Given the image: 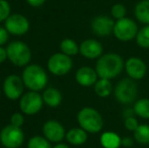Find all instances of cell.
<instances>
[{"label": "cell", "instance_id": "35", "mask_svg": "<svg viewBox=\"0 0 149 148\" xmlns=\"http://www.w3.org/2000/svg\"><path fill=\"white\" fill-rule=\"evenodd\" d=\"M134 109H126V110H124V112H123V116H124V118H127V117H132V116H134Z\"/></svg>", "mask_w": 149, "mask_h": 148}, {"label": "cell", "instance_id": "4", "mask_svg": "<svg viewBox=\"0 0 149 148\" xmlns=\"http://www.w3.org/2000/svg\"><path fill=\"white\" fill-rule=\"evenodd\" d=\"M7 58L14 66L26 67L30 64L31 51L28 45L22 41H13L6 47Z\"/></svg>", "mask_w": 149, "mask_h": 148}, {"label": "cell", "instance_id": "30", "mask_svg": "<svg viewBox=\"0 0 149 148\" xmlns=\"http://www.w3.org/2000/svg\"><path fill=\"white\" fill-rule=\"evenodd\" d=\"M24 123V117L22 113H13L11 115V117H10V124L13 125V126L22 128Z\"/></svg>", "mask_w": 149, "mask_h": 148}, {"label": "cell", "instance_id": "22", "mask_svg": "<svg viewBox=\"0 0 149 148\" xmlns=\"http://www.w3.org/2000/svg\"><path fill=\"white\" fill-rule=\"evenodd\" d=\"M60 50L63 54L72 57L79 53V46L72 39H64L60 43Z\"/></svg>", "mask_w": 149, "mask_h": 148}, {"label": "cell", "instance_id": "34", "mask_svg": "<svg viewBox=\"0 0 149 148\" xmlns=\"http://www.w3.org/2000/svg\"><path fill=\"white\" fill-rule=\"evenodd\" d=\"M6 59H8L6 49L2 47V46H0V64H2L3 62H5Z\"/></svg>", "mask_w": 149, "mask_h": 148}, {"label": "cell", "instance_id": "3", "mask_svg": "<svg viewBox=\"0 0 149 148\" xmlns=\"http://www.w3.org/2000/svg\"><path fill=\"white\" fill-rule=\"evenodd\" d=\"M77 122L80 128L90 134L100 133L104 127V120L102 115L95 109L90 107H85L78 112Z\"/></svg>", "mask_w": 149, "mask_h": 148}, {"label": "cell", "instance_id": "8", "mask_svg": "<svg viewBox=\"0 0 149 148\" xmlns=\"http://www.w3.org/2000/svg\"><path fill=\"white\" fill-rule=\"evenodd\" d=\"M138 26L133 19L129 17H124L116 20L114 28V36L121 42H130L136 39L138 34Z\"/></svg>", "mask_w": 149, "mask_h": 148}, {"label": "cell", "instance_id": "37", "mask_svg": "<svg viewBox=\"0 0 149 148\" xmlns=\"http://www.w3.org/2000/svg\"><path fill=\"white\" fill-rule=\"evenodd\" d=\"M0 97H1V89H0Z\"/></svg>", "mask_w": 149, "mask_h": 148}, {"label": "cell", "instance_id": "24", "mask_svg": "<svg viewBox=\"0 0 149 148\" xmlns=\"http://www.w3.org/2000/svg\"><path fill=\"white\" fill-rule=\"evenodd\" d=\"M133 138L140 144H149V125L140 124L133 132Z\"/></svg>", "mask_w": 149, "mask_h": 148}, {"label": "cell", "instance_id": "20", "mask_svg": "<svg viewBox=\"0 0 149 148\" xmlns=\"http://www.w3.org/2000/svg\"><path fill=\"white\" fill-rule=\"evenodd\" d=\"M134 14L138 22L147 26L149 24V0H141L135 6Z\"/></svg>", "mask_w": 149, "mask_h": 148}, {"label": "cell", "instance_id": "21", "mask_svg": "<svg viewBox=\"0 0 149 148\" xmlns=\"http://www.w3.org/2000/svg\"><path fill=\"white\" fill-rule=\"evenodd\" d=\"M93 86H94V92H95V94L100 97H102V99L108 97L113 92V90H114L110 79L100 78Z\"/></svg>", "mask_w": 149, "mask_h": 148}, {"label": "cell", "instance_id": "27", "mask_svg": "<svg viewBox=\"0 0 149 148\" xmlns=\"http://www.w3.org/2000/svg\"><path fill=\"white\" fill-rule=\"evenodd\" d=\"M126 13H127V9L126 7L121 3L114 4L111 8V14L112 17L116 20L122 19V18L126 17Z\"/></svg>", "mask_w": 149, "mask_h": 148}, {"label": "cell", "instance_id": "25", "mask_svg": "<svg viewBox=\"0 0 149 148\" xmlns=\"http://www.w3.org/2000/svg\"><path fill=\"white\" fill-rule=\"evenodd\" d=\"M136 43L140 48L149 49V24L144 26L138 31L136 36Z\"/></svg>", "mask_w": 149, "mask_h": 148}, {"label": "cell", "instance_id": "1", "mask_svg": "<svg viewBox=\"0 0 149 148\" xmlns=\"http://www.w3.org/2000/svg\"><path fill=\"white\" fill-rule=\"evenodd\" d=\"M125 68L124 60L119 54L108 53L102 55L95 64V71L100 78L113 79L121 74Z\"/></svg>", "mask_w": 149, "mask_h": 148}, {"label": "cell", "instance_id": "15", "mask_svg": "<svg viewBox=\"0 0 149 148\" xmlns=\"http://www.w3.org/2000/svg\"><path fill=\"white\" fill-rule=\"evenodd\" d=\"M102 45L94 39H87L79 45V53L86 59H98L102 55Z\"/></svg>", "mask_w": 149, "mask_h": 148}, {"label": "cell", "instance_id": "10", "mask_svg": "<svg viewBox=\"0 0 149 148\" xmlns=\"http://www.w3.org/2000/svg\"><path fill=\"white\" fill-rule=\"evenodd\" d=\"M24 84L22 78L18 75L10 74L4 79L2 90L5 97L10 101H16L24 95Z\"/></svg>", "mask_w": 149, "mask_h": 148}, {"label": "cell", "instance_id": "19", "mask_svg": "<svg viewBox=\"0 0 149 148\" xmlns=\"http://www.w3.org/2000/svg\"><path fill=\"white\" fill-rule=\"evenodd\" d=\"M100 142L104 148H120L122 146V138L112 131L102 133L100 135Z\"/></svg>", "mask_w": 149, "mask_h": 148}, {"label": "cell", "instance_id": "26", "mask_svg": "<svg viewBox=\"0 0 149 148\" xmlns=\"http://www.w3.org/2000/svg\"><path fill=\"white\" fill-rule=\"evenodd\" d=\"M28 148H52L51 142L46 137L36 135L28 141Z\"/></svg>", "mask_w": 149, "mask_h": 148}, {"label": "cell", "instance_id": "16", "mask_svg": "<svg viewBox=\"0 0 149 148\" xmlns=\"http://www.w3.org/2000/svg\"><path fill=\"white\" fill-rule=\"evenodd\" d=\"M75 80L81 86L89 87L96 83V81L98 80V75L93 68L82 66L75 73Z\"/></svg>", "mask_w": 149, "mask_h": 148}, {"label": "cell", "instance_id": "18", "mask_svg": "<svg viewBox=\"0 0 149 148\" xmlns=\"http://www.w3.org/2000/svg\"><path fill=\"white\" fill-rule=\"evenodd\" d=\"M66 140L71 145L79 146V145L84 144L87 141V132L84 131L82 128H72L66 133Z\"/></svg>", "mask_w": 149, "mask_h": 148}, {"label": "cell", "instance_id": "2", "mask_svg": "<svg viewBox=\"0 0 149 148\" xmlns=\"http://www.w3.org/2000/svg\"><path fill=\"white\" fill-rule=\"evenodd\" d=\"M22 81L26 88L31 91L44 90L48 83V74L42 66L38 64H29L22 71Z\"/></svg>", "mask_w": 149, "mask_h": 148}, {"label": "cell", "instance_id": "32", "mask_svg": "<svg viewBox=\"0 0 149 148\" xmlns=\"http://www.w3.org/2000/svg\"><path fill=\"white\" fill-rule=\"evenodd\" d=\"M26 1L29 5L33 6V7H40V6L43 5L47 0H26Z\"/></svg>", "mask_w": 149, "mask_h": 148}, {"label": "cell", "instance_id": "12", "mask_svg": "<svg viewBox=\"0 0 149 148\" xmlns=\"http://www.w3.org/2000/svg\"><path fill=\"white\" fill-rule=\"evenodd\" d=\"M43 135L50 142L60 143L66 137L65 128L59 121L49 120L43 125Z\"/></svg>", "mask_w": 149, "mask_h": 148}, {"label": "cell", "instance_id": "6", "mask_svg": "<svg viewBox=\"0 0 149 148\" xmlns=\"http://www.w3.org/2000/svg\"><path fill=\"white\" fill-rule=\"evenodd\" d=\"M24 134L19 127L9 124L0 131V143L4 148H19L24 144Z\"/></svg>", "mask_w": 149, "mask_h": 148}, {"label": "cell", "instance_id": "9", "mask_svg": "<svg viewBox=\"0 0 149 148\" xmlns=\"http://www.w3.org/2000/svg\"><path fill=\"white\" fill-rule=\"evenodd\" d=\"M43 105V97L38 91L30 90L19 99V110L26 116H33L38 114L42 110Z\"/></svg>", "mask_w": 149, "mask_h": 148}, {"label": "cell", "instance_id": "5", "mask_svg": "<svg viewBox=\"0 0 149 148\" xmlns=\"http://www.w3.org/2000/svg\"><path fill=\"white\" fill-rule=\"evenodd\" d=\"M116 99L123 105H130L137 99L138 86L135 80L131 78H123L117 83L114 88Z\"/></svg>", "mask_w": 149, "mask_h": 148}, {"label": "cell", "instance_id": "29", "mask_svg": "<svg viewBox=\"0 0 149 148\" xmlns=\"http://www.w3.org/2000/svg\"><path fill=\"white\" fill-rule=\"evenodd\" d=\"M139 125L140 124L138 123V120L134 116L127 117V118H125V120H124V126H125V128L127 129V130L131 131V132H134V131L138 128Z\"/></svg>", "mask_w": 149, "mask_h": 148}, {"label": "cell", "instance_id": "33", "mask_svg": "<svg viewBox=\"0 0 149 148\" xmlns=\"http://www.w3.org/2000/svg\"><path fill=\"white\" fill-rule=\"evenodd\" d=\"M133 139L131 137H124V138H122V146L129 148L133 145Z\"/></svg>", "mask_w": 149, "mask_h": 148}, {"label": "cell", "instance_id": "14", "mask_svg": "<svg viewBox=\"0 0 149 148\" xmlns=\"http://www.w3.org/2000/svg\"><path fill=\"white\" fill-rule=\"evenodd\" d=\"M115 22L107 15H97L91 22V30L97 37H107L114 33Z\"/></svg>", "mask_w": 149, "mask_h": 148}, {"label": "cell", "instance_id": "7", "mask_svg": "<svg viewBox=\"0 0 149 148\" xmlns=\"http://www.w3.org/2000/svg\"><path fill=\"white\" fill-rule=\"evenodd\" d=\"M47 67L50 73L55 76H64L71 71L73 67V61L71 57L61 53H55L49 58Z\"/></svg>", "mask_w": 149, "mask_h": 148}, {"label": "cell", "instance_id": "17", "mask_svg": "<svg viewBox=\"0 0 149 148\" xmlns=\"http://www.w3.org/2000/svg\"><path fill=\"white\" fill-rule=\"evenodd\" d=\"M44 104L50 108H57L62 103V93L59 89L55 87H48L44 89V92L42 94Z\"/></svg>", "mask_w": 149, "mask_h": 148}, {"label": "cell", "instance_id": "36", "mask_svg": "<svg viewBox=\"0 0 149 148\" xmlns=\"http://www.w3.org/2000/svg\"><path fill=\"white\" fill-rule=\"evenodd\" d=\"M52 148H70L68 146L67 144H65V143H57V144L55 145L54 147H52Z\"/></svg>", "mask_w": 149, "mask_h": 148}, {"label": "cell", "instance_id": "28", "mask_svg": "<svg viewBox=\"0 0 149 148\" xmlns=\"http://www.w3.org/2000/svg\"><path fill=\"white\" fill-rule=\"evenodd\" d=\"M11 7L10 4L6 0H0V22H5L10 16Z\"/></svg>", "mask_w": 149, "mask_h": 148}, {"label": "cell", "instance_id": "31", "mask_svg": "<svg viewBox=\"0 0 149 148\" xmlns=\"http://www.w3.org/2000/svg\"><path fill=\"white\" fill-rule=\"evenodd\" d=\"M8 38H9V33L6 31L5 28L0 26V46H3L7 43Z\"/></svg>", "mask_w": 149, "mask_h": 148}, {"label": "cell", "instance_id": "23", "mask_svg": "<svg viewBox=\"0 0 149 148\" xmlns=\"http://www.w3.org/2000/svg\"><path fill=\"white\" fill-rule=\"evenodd\" d=\"M134 113L142 119H149V99L143 97L135 101L134 104Z\"/></svg>", "mask_w": 149, "mask_h": 148}, {"label": "cell", "instance_id": "11", "mask_svg": "<svg viewBox=\"0 0 149 148\" xmlns=\"http://www.w3.org/2000/svg\"><path fill=\"white\" fill-rule=\"evenodd\" d=\"M4 28L9 33V35L24 36L30 30V22L22 14H10L9 17L4 22Z\"/></svg>", "mask_w": 149, "mask_h": 148}, {"label": "cell", "instance_id": "13", "mask_svg": "<svg viewBox=\"0 0 149 148\" xmlns=\"http://www.w3.org/2000/svg\"><path fill=\"white\" fill-rule=\"evenodd\" d=\"M125 71L129 78L133 80H140L146 75L147 66L145 62L138 57H130L125 62Z\"/></svg>", "mask_w": 149, "mask_h": 148}]
</instances>
